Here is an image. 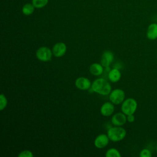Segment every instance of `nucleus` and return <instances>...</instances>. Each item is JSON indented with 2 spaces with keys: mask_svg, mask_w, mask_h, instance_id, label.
Returning <instances> with one entry per match:
<instances>
[{
  "mask_svg": "<svg viewBox=\"0 0 157 157\" xmlns=\"http://www.w3.org/2000/svg\"><path fill=\"white\" fill-rule=\"evenodd\" d=\"M52 50L47 47H41L39 48L36 52L37 58L43 62L50 61L52 59Z\"/></svg>",
  "mask_w": 157,
  "mask_h": 157,
  "instance_id": "obj_4",
  "label": "nucleus"
},
{
  "mask_svg": "<svg viewBox=\"0 0 157 157\" xmlns=\"http://www.w3.org/2000/svg\"><path fill=\"white\" fill-rule=\"evenodd\" d=\"M91 83L90 80L86 77H80L77 78L75 82V86L80 90H89L91 86Z\"/></svg>",
  "mask_w": 157,
  "mask_h": 157,
  "instance_id": "obj_7",
  "label": "nucleus"
},
{
  "mask_svg": "<svg viewBox=\"0 0 157 157\" xmlns=\"http://www.w3.org/2000/svg\"><path fill=\"white\" fill-rule=\"evenodd\" d=\"M121 77L120 71L117 68L111 69L108 74V78L111 82L115 83L120 80Z\"/></svg>",
  "mask_w": 157,
  "mask_h": 157,
  "instance_id": "obj_14",
  "label": "nucleus"
},
{
  "mask_svg": "<svg viewBox=\"0 0 157 157\" xmlns=\"http://www.w3.org/2000/svg\"><path fill=\"white\" fill-rule=\"evenodd\" d=\"M100 112L101 115L105 117H108L111 115L114 112V105L112 102H106L104 103L100 109Z\"/></svg>",
  "mask_w": 157,
  "mask_h": 157,
  "instance_id": "obj_11",
  "label": "nucleus"
},
{
  "mask_svg": "<svg viewBox=\"0 0 157 157\" xmlns=\"http://www.w3.org/2000/svg\"><path fill=\"white\" fill-rule=\"evenodd\" d=\"M127 121L126 115L123 112H118L114 114L112 118L111 122L115 126H121L126 123Z\"/></svg>",
  "mask_w": 157,
  "mask_h": 157,
  "instance_id": "obj_8",
  "label": "nucleus"
},
{
  "mask_svg": "<svg viewBox=\"0 0 157 157\" xmlns=\"http://www.w3.org/2000/svg\"><path fill=\"white\" fill-rule=\"evenodd\" d=\"M137 107V101L132 98H129L125 99L121 104V110L126 116L134 114Z\"/></svg>",
  "mask_w": 157,
  "mask_h": 157,
  "instance_id": "obj_3",
  "label": "nucleus"
},
{
  "mask_svg": "<svg viewBox=\"0 0 157 157\" xmlns=\"http://www.w3.org/2000/svg\"><path fill=\"white\" fill-rule=\"evenodd\" d=\"M126 134V130L121 126H115L110 128L107 131V136L109 139L113 142H118L123 140Z\"/></svg>",
  "mask_w": 157,
  "mask_h": 157,
  "instance_id": "obj_2",
  "label": "nucleus"
},
{
  "mask_svg": "<svg viewBox=\"0 0 157 157\" xmlns=\"http://www.w3.org/2000/svg\"><path fill=\"white\" fill-rule=\"evenodd\" d=\"M106 157H120L121 154L116 148H110L105 153Z\"/></svg>",
  "mask_w": 157,
  "mask_h": 157,
  "instance_id": "obj_17",
  "label": "nucleus"
},
{
  "mask_svg": "<svg viewBox=\"0 0 157 157\" xmlns=\"http://www.w3.org/2000/svg\"><path fill=\"white\" fill-rule=\"evenodd\" d=\"M125 98L124 91L121 89H114L109 94V99L113 104H121Z\"/></svg>",
  "mask_w": 157,
  "mask_h": 157,
  "instance_id": "obj_5",
  "label": "nucleus"
},
{
  "mask_svg": "<svg viewBox=\"0 0 157 157\" xmlns=\"http://www.w3.org/2000/svg\"><path fill=\"white\" fill-rule=\"evenodd\" d=\"M18 157H33V154L30 150H23V151H21L18 154Z\"/></svg>",
  "mask_w": 157,
  "mask_h": 157,
  "instance_id": "obj_19",
  "label": "nucleus"
},
{
  "mask_svg": "<svg viewBox=\"0 0 157 157\" xmlns=\"http://www.w3.org/2000/svg\"><path fill=\"white\" fill-rule=\"evenodd\" d=\"M35 7L34 6V5L31 3H26L25 4L23 7H22V13L25 15H30L31 14L33 13L34 10H35Z\"/></svg>",
  "mask_w": 157,
  "mask_h": 157,
  "instance_id": "obj_15",
  "label": "nucleus"
},
{
  "mask_svg": "<svg viewBox=\"0 0 157 157\" xmlns=\"http://www.w3.org/2000/svg\"><path fill=\"white\" fill-rule=\"evenodd\" d=\"M140 157H151L152 156L151 152L147 148H144L141 150L140 153Z\"/></svg>",
  "mask_w": 157,
  "mask_h": 157,
  "instance_id": "obj_20",
  "label": "nucleus"
},
{
  "mask_svg": "<svg viewBox=\"0 0 157 157\" xmlns=\"http://www.w3.org/2000/svg\"><path fill=\"white\" fill-rule=\"evenodd\" d=\"M156 152H157V147H156Z\"/></svg>",
  "mask_w": 157,
  "mask_h": 157,
  "instance_id": "obj_22",
  "label": "nucleus"
},
{
  "mask_svg": "<svg viewBox=\"0 0 157 157\" xmlns=\"http://www.w3.org/2000/svg\"><path fill=\"white\" fill-rule=\"evenodd\" d=\"M7 104V100L5 95L2 93L0 95V110H4Z\"/></svg>",
  "mask_w": 157,
  "mask_h": 157,
  "instance_id": "obj_18",
  "label": "nucleus"
},
{
  "mask_svg": "<svg viewBox=\"0 0 157 157\" xmlns=\"http://www.w3.org/2000/svg\"><path fill=\"white\" fill-rule=\"evenodd\" d=\"M147 37L150 40H155L157 39V23H151L147 28Z\"/></svg>",
  "mask_w": 157,
  "mask_h": 157,
  "instance_id": "obj_12",
  "label": "nucleus"
},
{
  "mask_svg": "<svg viewBox=\"0 0 157 157\" xmlns=\"http://www.w3.org/2000/svg\"><path fill=\"white\" fill-rule=\"evenodd\" d=\"M109 141V138L107 134H101L98 135L94 140V145L98 148H103L106 147Z\"/></svg>",
  "mask_w": 157,
  "mask_h": 157,
  "instance_id": "obj_10",
  "label": "nucleus"
},
{
  "mask_svg": "<svg viewBox=\"0 0 157 157\" xmlns=\"http://www.w3.org/2000/svg\"><path fill=\"white\" fill-rule=\"evenodd\" d=\"M114 58L113 54L112 52L107 50L105 51L101 56V64L104 67H109L110 64L112 63Z\"/></svg>",
  "mask_w": 157,
  "mask_h": 157,
  "instance_id": "obj_9",
  "label": "nucleus"
},
{
  "mask_svg": "<svg viewBox=\"0 0 157 157\" xmlns=\"http://www.w3.org/2000/svg\"><path fill=\"white\" fill-rule=\"evenodd\" d=\"M91 88L93 91L103 96L108 95L112 91L110 83L103 78L96 79L92 83Z\"/></svg>",
  "mask_w": 157,
  "mask_h": 157,
  "instance_id": "obj_1",
  "label": "nucleus"
},
{
  "mask_svg": "<svg viewBox=\"0 0 157 157\" xmlns=\"http://www.w3.org/2000/svg\"><path fill=\"white\" fill-rule=\"evenodd\" d=\"M135 120V117L134 116V114L127 115V121L129 123H132Z\"/></svg>",
  "mask_w": 157,
  "mask_h": 157,
  "instance_id": "obj_21",
  "label": "nucleus"
},
{
  "mask_svg": "<svg viewBox=\"0 0 157 157\" xmlns=\"http://www.w3.org/2000/svg\"><path fill=\"white\" fill-rule=\"evenodd\" d=\"M31 2L36 9H41L48 4V0H32Z\"/></svg>",
  "mask_w": 157,
  "mask_h": 157,
  "instance_id": "obj_16",
  "label": "nucleus"
},
{
  "mask_svg": "<svg viewBox=\"0 0 157 157\" xmlns=\"http://www.w3.org/2000/svg\"><path fill=\"white\" fill-rule=\"evenodd\" d=\"M52 50L53 55L55 56L61 57L66 53L67 47L64 42H57L53 45Z\"/></svg>",
  "mask_w": 157,
  "mask_h": 157,
  "instance_id": "obj_6",
  "label": "nucleus"
},
{
  "mask_svg": "<svg viewBox=\"0 0 157 157\" xmlns=\"http://www.w3.org/2000/svg\"><path fill=\"white\" fill-rule=\"evenodd\" d=\"M89 71L92 75L98 76L102 74L104 71V67L101 64L94 63L90 66Z\"/></svg>",
  "mask_w": 157,
  "mask_h": 157,
  "instance_id": "obj_13",
  "label": "nucleus"
}]
</instances>
